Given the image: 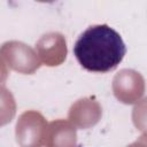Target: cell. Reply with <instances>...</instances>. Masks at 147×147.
<instances>
[{
	"label": "cell",
	"mask_w": 147,
	"mask_h": 147,
	"mask_svg": "<svg viewBox=\"0 0 147 147\" xmlns=\"http://www.w3.org/2000/svg\"><path fill=\"white\" fill-rule=\"evenodd\" d=\"M78 63L91 72H109L117 68L126 54L121 34L108 24H96L83 31L72 48Z\"/></svg>",
	"instance_id": "cell-1"
}]
</instances>
